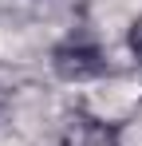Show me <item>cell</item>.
I'll list each match as a JSON object with an SVG mask.
<instances>
[{"label":"cell","instance_id":"obj_2","mask_svg":"<svg viewBox=\"0 0 142 146\" xmlns=\"http://www.w3.org/2000/svg\"><path fill=\"white\" fill-rule=\"evenodd\" d=\"M83 146H118V134L107 126V122L87 119V126H83Z\"/></svg>","mask_w":142,"mask_h":146},{"label":"cell","instance_id":"obj_1","mask_svg":"<svg viewBox=\"0 0 142 146\" xmlns=\"http://www.w3.org/2000/svg\"><path fill=\"white\" fill-rule=\"evenodd\" d=\"M51 67L67 83H87V79H99V75L107 71V51L99 48L95 36L71 32L67 40H59L51 48Z\"/></svg>","mask_w":142,"mask_h":146},{"label":"cell","instance_id":"obj_3","mask_svg":"<svg viewBox=\"0 0 142 146\" xmlns=\"http://www.w3.org/2000/svg\"><path fill=\"white\" fill-rule=\"evenodd\" d=\"M126 48H130V55H134V63H138V71H142V16L126 32Z\"/></svg>","mask_w":142,"mask_h":146}]
</instances>
